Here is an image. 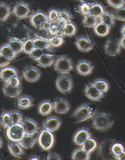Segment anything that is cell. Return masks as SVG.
<instances>
[{
    "mask_svg": "<svg viewBox=\"0 0 125 160\" xmlns=\"http://www.w3.org/2000/svg\"><path fill=\"white\" fill-rule=\"evenodd\" d=\"M113 123L114 121L111 115L105 112L95 114L92 118V126L100 132L108 131L112 128Z\"/></svg>",
    "mask_w": 125,
    "mask_h": 160,
    "instance_id": "obj_1",
    "label": "cell"
},
{
    "mask_svg": "<svg viewBox=\"0 0 125 160\" xmlns=\"http://www.w3.org/2000/svg\"><path fill=\"white\" fill-rule=\"evenodd\" d=\"M95 113V110L92 106L84 104L75 110L71 116V118L75 123H79L93 117Z\"/></svg>",
    "mask_w": 125,
    "mask_h": 160,
    "instance_id": "obj_2",
    "label": "cell"
},
{
    "mask_svg": "<svg viewBox=\"0 0 125 160\" xmlns=\"http://www.w3.org/2000/svg\"><path fill=\"white\" fill-rule=\"evenodd\" d=\"M37 141L43 150L49 151L54 146L55 136L52 132L43 128L39 133Z\"/></svg>",
    "mask_w": 125,
    "mask_h": 160,
    "instance_id": "obj_3",
    "label": "cell"
},
{
    "mask_svg": "<svg viewBox=\"0 0 125 160\" xmlns=\"http://www.w3.org/2000/svg\"><path fill=\"white\" fill-rule=\"evenodd\" d=\"M54 68L58 73L68 74L73 70V62L71 58L67 55H60L54 62Z\"/></svg>",
    "mask_w": 125,
    "mask_h": 160,
    "instance_id": "obj_4",
    "label": "cell"
},
{
    "mask_svg": "<svg viewBox=\"0 0 125 160\" xmlns=\"http://www.w3.org/2000/svg\"><path fill=\"white\" fill-rule=\"evenodd\" d=\"M31 30L25 25H16L10 28L9 34L11 38L24 42L31 38Z\"/></svg>",
    "mask_w": 125,
    "mask_h": 160,
    "instance_id": "obj_5",
    "label": "cell"
},
{
    "mask_svg": "<svg viewBox=\"0 0 125 160\" xmlns=\"http://www.w3.org/2000/svg\"><path fill=\"white\" fill-rule=\"evenodd\" d=\"M26 134L21 123L12 124L7 128L6 135L10 141L20 142Z\"/></svg>",
    "mask_w": 125,
    "mask_h": 160,
    "instance_id": "obj_6",
    "label": "cell"
},
{
    "mask_svg": "<svg viewBox=\"0 0 125 160\" xmlns=\"http://www.w3.org/2000/svg\"><path fill=\"white\" fill-rule=\"evenodd\" d=\"M56 86L60 92L65 95L69 94L73 87L71 77L67 74H62L59 76L56 80Z\"/></svg>",
    "mask_w": 125,
    "mask_h": 160,
    "instance_id": "obj_7",
    "label": "cell"
},
{
    "mask_svg": "<svg viewBox=\"0 0 125 160\" xmlns=\"http://www.w3.org/2000/svg\"><path fill=\"white\" fill-rule=\"evenodd\" d=\"M31 7L23 1L18 2L14 6L12 13L18 19H23L28 17L31 13Z\"/></svg>",
    "mask_w": 125,
    "mask_h": 160,
    "instance_id": "obj_8",
    "label": "cell"
},
{
    "mask_svg": "<svg viewBox=\"0 0 125 160\" xmlns=\"http://www.w3.org/2000/svg\"><path fill=\"white\" fill-rule=\"evenodd\" d=\"M121 48L118 40L110 38L106 41L105 45V53L111 57H116L120 53Z\"/></svg>",
    "mask_w": 125,
    "mask_h": 160,
    "instance_id": "obj_9",
    "label": "cell"
},
{
    "mask_svg": "<svg viewBox=\"0 0 125 160\" xmlns=\"http://www.w3.org/2000/svg\"><path fill=\"white\" fill-rule=\"evenodd\" d=\"M41 72L34 66L28 65L23 70V76L25 79L29 82H35L41 77Z\"/></svg>",
    "mask_w": 125,
    "mask_h": 160,
    "instance_id": "obj_10",
    "label": "cell"
},
{
    "mask_svg": "<svg viewBox=\"0 0 125 160\" xmlns=\"http://www.w3.org/2000/svg\"><path fill=\"white\" fill-rule=\"evenodd\" d=\"M84 92V95L89 99L94 102L100 101L104 97V94L98 90L93 83L86 85Z\"/></svg>",
    "mask_w": 125,
    "mask_h": 160,
    "instance_id": "obj_11",
    "label": "cell"
},
{
    "mask_svg": "<svg viewBox=\"0 0 125 160\" xmlns=\"http://www.w3.org/2000/svg\"><path fill=\"white\" fill-rule=\"evenodd\" d=\"M77 49L83 52H87L93 50L94 45L92 41L88 37L80 36L75 42Z\"/></svg>",
    "mask_w": 125,
    "mask_h": 160,
    "instance_id": "obj_12",
    "label": "cell"
},
{
    "mask_svg": "<svg viewBox=\"0 0 125 160\" xmlns=\"http://www.w3.org/2000/svg\"><path fill=\"white\" fill-rule=\"evenodd\" d=\"M70 109V104L67 99L59 98L54 101L53 110L57 114H65L69 112Z\"/></svg>",
    "mask_w": 125,
    "mask_h": 160,
    "instance_id": "obj_13",
    "label": "cell"
},
{
    "mask_svg": "<svg viewBox=\"0 0 125 160\" xmlns=\"http://www.w3.org/2000/svg\"><path fill=\"white\" fill-rule=\"evenodd\" d=\"M21 123L23 125L26 134L34 135L38 132L39 129L38 124L36 121L31 118H25Z\"/></svg>",
    "mask_w": 125,
    "mask_h": 160,
    "instance_id": "obj_14",
    "label": "cell"
},
{
    "mask_svg": "<svg viewBox=\"0 0 125 160\" xmlns=\"http://www.w3.org/2000/svg\"><path fill=\"white\" fill-rule=\"evenodd\" d=\"M47 19V15L45 13L39 11L31 15L30 22L31 25L35 28H40L42 27Z\"/></svg>",
    "mask_w": 125,
    "mask_h": 160,
    "instance_id": "obj_15",
    "label": "cell"
},
{
    "mask_svg": "<svg viewBox=\"0 0 125 160\" xmlns=\"http://www.w3.org/2000/svg\"><path fill=\"white\" fill-rule=\"evenodd\" d=\"M94 68L91 62L85 60L79 61L76 65L77 71L81 76H89L93 72Z\"/></svg>",
    "mask_w": 125,
    "mask_h": 160,
    "instance_id": "obj_16",
    "label": "cell"
},
{
    "mask_svg": "<svg viewBox=\"0 0 125 160\" xmlns=\"http://www.w3.org/2000/svg\"><path fill=\"white\" fill-rule=\"evenodd\" d=\"M91 137V133L86 128L78 130L73 136V142L76 145L82 146L88 139Z\"/></svg>",
    "mask_w": 125,
    "mask_h": 160,
    "instance_id": "obj_17",
    "label": "cell"
},
{
    "mask_svg": "<svg viewBox=\"0 0 125 160\" xmlns=\"http://www.w3.org/2000/svg\"><path fill=\"white\" fill-rule=\"evenodd\" d=\"M61 124V120L59 118L56 116L50 117L44 122L43 128L53 132L57 130Z\"/></svg>",
    "mask_w": 125,
    "mask_h": 160,
    "instance_id": "obj_18",
    "label": "cell"
},
{
    "mask_svg": "<svg viewBox=\"0 0 125 160\" xmlns=\"http://www.w3.org/2000/svg\"><path fill=\"white\" fill-rule=\"evenodd\" d=\"M18 75V71L13 67L6 66L0 70V80L5 83L7 82L10 78Z\"/></svg>",
    "mask_w": 125,
    "mask_h": 160,
    "instance_id": "obj_19",
    "label": "cell"
},
{
    "mask_svg": "<svg viewBox=\"0 0 125 160\" xmlns=\"http://www.w3.org/2000/svg\"><path fill=\"white\" fill-rule=\"evenodd\" d=\"M8 149L10 153L14 157L21 158L24 154V147L19 142L10 141L8 143Z\"/></svg>",
    "mask_w": 125,
    "mask_h": 160,
    "instance_id": "obj_20",
    "label": "cell"
},
{
    "mask_svg": "<svg viewBox=\"0 0 125 160\" xmlns=\"http://www.w3.org/2000/svg\"><path fill=\"white\" fill-rule=\"evenodd\" d=\"M22 88L21 86L15 87L10 85L7 83H5L2 87V91L5 96L10 98L18 97L21 93Z\"/></svg>",
    "mask_w": 125,
    "mask_h": 160,
    "instance_id": "obj_21",
    "label": "cell"
},
{
    "mask_svg": "<svg viewBox=\"0 0 125 160\" xmlns=\"http://www.w3.org/2000/svg\"><path fill=\"white\" fill-rule=\"evenodd\" d=\"M111 27L102 22H97L94 27V32L98 37H104L107 36L111 31Z\"/></svg>",
    "mask_w": 125,
    "mask_h": 160,
    "instance_id": "obj_22",
    "label": "cell"
},
{
    "mask_svg": "<svg viewBox=\"0 0 125 160\" xmlns=\"http://www.w3.org/2000/svg\"><path fill=\"white\" fill-rule=\"evenodd\" d=\"M33 99L28 96H22L17 98L16 105L18 108L25 110L33 105Z\"/></svg>",
    "mask_w": 125,
    "mask_h": 160,
    "instance_id": "obj_23",
    "label": "cell"
},
{
    "mask_svg": "<svg viewBox=\"0 0 125 160\" xmlns=\"http://www.w3.org/2000/svg\"><path fill=\"white\" fill-rule=\"evenodd\" d=\"M53 110V103L49 100H44L38 106V112L42 116H46L50 114Z\"/></svg>",
    "mask_w": 125,
    "mask_h": 160,
    "instance_id": "obj_24",
    "label": "cell"
},
{
    "mask_svg": "<svg viewBox=\"0 0 125 160\" xmlns=\"http://www.w3.org/2000/svg\"><path fill=\"white\" fill-rule=\"evenodd\" d=\"M36 61L39 66L42 68H49L54 63V55L50 53H45Z\"/></svg>",
    "mask_w": 125,
    "mask_h": 160,
    "instance_id": "obj_25",
    "label": "cell"
},
{
    "mask_svg": "<svg viewBox=\"0 0 125 160\" xmlns=\"http://www.w3.org/2000/svg\"><path fill=\"white\" fill-rule=\"evenodd\" d=\"M36 142L37 138L34 135L26 134L19 142L24 148L28 149L34 147Z\"/></svg>",
    "mask_w": 125,
    "mask_h": 160,
    "instance_id": "obj_26",
    "label": "cell"
},
{
    "mask_svg": "<svg viewBox=\"0 0 125 160\" xmlns=\"http://www.w3.org/2000/svg\"><path fill=\"white\" fill-rule=\"evenodd\" d=\"M77 32V27L73 22L67 23L62 30V35L67 37H73Z\"/></svg>",
    "mask_w": 125,
    "mask_h": 160,
    "instance_id": "obj_27",
    "label": "cell"
},
{
    "mask_svg": "<svg viewBox=\"0 0 125 160\" xmlns=\"http://www.w3.org/2000/svg\"><path fill=\"white\" fill-rule=\"evenodd\" d=\"M0 54L11 61L14 60L17 55L7 44H4L0 47Z\"/></svg>",
    "mask_w": 125,
    "mask_h": 160,
    "instance_id": "obj_28",
    "label": "cell"
},
{
    "mask_svg": "<svg viewBox=\"0 0 125 160\" xmlns=\"http://www.w3.org/2000/svg\"><path fill=\"white\" fill-rule=\"evenodd\" d=\"M105 8L99 2H95L94 4L90 5V14H89L94 16L97 18H99L105 12Z\"/></svg>",
    "mask_w": 125,
    "mask_h": 160,
    "instance_id": "obj_29",
    "label": "cell"
},
{
    "mask_svg": "<svg viewBox=\"0 0 125 160\" xmlns=\"http://www.w3.org/2000/svg\"><path fill=\"white\" fill-rule=\"evenodd\" d=\"M11 8L7 3L0 2V22L6 21L10 16Z\"/></svg>",
    "mask_w": 125,
    "mask_h": 160,
    "instance_id": "obj_30",
    "label": "cell"
},
{
    "mask_svg": "<svg viewBox=\"0 0 125 160\" xmlns=\"http://www.w3.org/2000/svg\"><path fill=\"white\" fill-rule=\"evenodd\" d=\"M90 154L81 148H78L73 151L71 158L73 160H89L90 159Z\"/></svg>",
    "mask_w": 125,
    "mask_h": 160,
    "instance_id": "obj_31",
    "label": "cell"
},
{
    "mask_svg": "<svg viewBox=\"0 0 125 160\" xmlns=\"http://www.w3.org/2000/svg\"><path fill=\"white\" fill-rule=\"evenodd\" d=\"M98 147L97 141L90 137L83 144L81 148L89 153L91 154L95 151Z\"/></svg>",
    "mask_w": 125,
    "mask_h": 160,
    "instance_id": "obj_32",
    "label": "cell"
},
{
    "mask_svg": "<svg viewBox=\"0 0 125 160\" xmlns=\"http://www.w3.org/2000/svg\"><path fill=\"white\" fill-rule=\"evenodd\" d=\"M7 44L17 54L23 52V42L20 40L10 37Z\"/></svg>",
    "mask_w": 125,
    "mask_h": 160,
    "instance_id": "obj_33",
    "label": "cell"
},
{
    "mask_svg": "<svg viewBox=\"0 0 125 160\" xmlns=\"http://www.w3.org/2000/svg\"><path fill=\"white\" fill-rule=\"evenodd\" d=\"M98 90L100 91L103 94H106L108 91L109 85L108 82L105 79H97L94 81L93 83Z\"/></svg>",
    "mask_w": 125,
    "mask_h": 160,
    "instance_id": "obj_34",
    "label": "cell"
},
{
    "mask_svg": "<svg viewBox=\"0 0 125 160\" xmlns=\"http://www.w3.org/2000/svg\"><path fill=\"white\" fill-rule=\"evenodd\" d=\"M49 45L51 48H57L61 46L64 43V36L62 35L51 36L47 40Z\"/></svg>",
    "mask_w": 125,
    "mask_h": 160,
    "instance_id": "obj_35",
    "label": "cell"
},
{
    "mask_svg": "<svg viewBox=\"0 0 125 160\" xmlns=\"http://www.w3.org/2000/svg\"><path fill=\"white\" fill-rule=\"evenodd\" d=\"M99 19L101 22L109 26V27L112 28L114 25L115 18L112 13L109 12L108 11L106 10Z\"/></svg>",
    "mask_w": 125,
    "mask_h": 160,
    "instance_id": "obj_36",
    "label": "cell"
},
{
    "mask_svg": "<svg viewBox=\"0 0 125 160\" xmlns=\"http://www.w3.org/2000/svg\"><path fill=\"white\" fill-rule=\"evenodd\" d=\"M34 48L35 49H41L43 50H50L51 51L52 48L49 45L47 40L43 39L35 38L33 39Z\"/></svg>",
    "mask_w": 125,
    "mask_h": 160,
    "instance_id": "obj_37",
    "label": "cell"
},
{
    "mask_svg": "<svg viewBox=\"0 0 125 160\" xmlns=\"http://www.w3.org/2000/svg\"><path fill=\"white\" fill-rule=\"evenodd\" d=\"M98 18L89 14L87 16H84L82 23L84 27L90 28H94L98 22Z\"/></svg>",
    "mask_w": 125,
    "mask_h": 160,
    "instance_id": "obj_38",
    "label": "cell"
},
{
    "mask_svg": "<svg viewBox=\"0 0 125 160\" xmlns=\"http://www.w3.org/2000/svg\"><path fill=\"white\" fill-rule=\"evenodd\" d=\"M125 149L122 143L115 142L112 144L111 147V152L116 159V157H118L125 151Z\"/></svg>",
    "mask_w": 125,
    "mask_h": 160,
    "instance_id": "obj_39",
    "label": "cell"
},
{
    "mask_svg": "<svg viewBox=\"0 0 125 160\" xmlns=\"http://www.w3.org/2000/svg\"><path fill=\"white\" fill-rule=\"evenodd\" d=\"M2 124L5 128H7L13 124L12 119L10 112H3L1 116Z\"/></svg>",
    "mask_w": 125,
    "mask_h": 160,
    "instance_id": "obj_40",
    "label": "cell"
},
{
    "mask_svg": "<svg viewBox=\"0 0 125 160\" xmlns=\"http://www.w3.org/2000/svg\"><path fill=\"white\" fill-rule=\"evenodd\" d=\"M34 49L33 39L30 38L23 42V52L26 54L29 55Z\"/></svg>",
    "mask_w": 125,
    "mask_h": 160,
    "instance_id": "obj_41",
    "label": "cell"
},
{
    "mask_svg": "<svg viewBox=\"0 0 125 160\" xmlns=\"http://www.w3.org/2000/svg\"><path fill=\"white\" fill-rule=\"evenodd\" d=\"M36 29V31L34 32V34L37 38L47 40L51 36L50 35L49 30L44 29L42 28H40Z\"/></svg>",
    "mask_w": 125,
    "mask_h": 160,
    "instance_id": "obj_42",
    "label": "cell"
},
{
    "mask_svg": "<svg viewBox=\"0 0 125 160\" xmlns=\"http://www.w3.org/2000/svg\"><path fill=\"white\" fill-rule=\"evenodd\" d=\"M59 19L67 24L69 22H72L73 16L69 11L63 9V10H59Z\"/></svg>",
    "mask_w": 125,
    "mask_h": 160,
    "instance_id": "obj_43",
    "label": "cell"
},
{
    "mask_svg": "<svg viewBox=\"0 0 125 160\" xmlns=\"http://www.w3.org/2000/svg\"><path fill=\"white\" fill-rule=\"evenodd\" d=\"M112 14L116 19L125 22V6L115 9Z\"/></svg>",
    "mask_w": 125,
    "mask_h": 160,
    "instance_id": "obj_44",
    "label": "cell"
},
{
    "mask_svg": "<svg viewBox=\"0 0 125 160\" xmlns=\"http://www.w3.org/2000/svg\"><path fill=\"white\" fill-rule=\"evenodd\" d=\"M12 119L13 124L19 123L23 120V115L18 110H13L10 112Z\"/></svg>",
    "mask_w": 125,
    "mask_h": 160,
    "instance_id": "obj_45",
    "label": "cell"
},
{
    "mask_svg": "<svg viewBox=\"0 0 125 160\" xmlns=\"http://www.w3.org/2000/svg\"><path fill=\"white\" fill-rule=\"evenodd\" d=\"M63 28L56 23H52L49 29V33L51 36L62 35Z\"/></svg>",
    "mask_w": 125,
    "mask_h": 160,
    "instance_id": "obj_46",
    "label": "cell"
},
{
    "mask_svg": "<svg viewBox=\"0 0 125 160\" xmlns=\"http://www.w3.org/2000/svg\"><path fill=\"white\" fill-rule=\"evenodd\" d=\"M90 5L87 3L81 2L78 7V12L82 16H86L90 14Z\"/></svg>",
    "mask_w": 125,
    "mask_h": 160,
    "instance_id": "obj_47",
    "label": "cell"
},
{
    "mask_svg": "<svg viewBox=\"0 0 125 160\" xmlns=\"http://www.w3.org/2000/svg\"><path fill=\"white\" fill-rule=\"evenodd\" d=\"M46 50H43L41 49H34L33 51L29 54V57L33 60L37 61L43 54L49 53L46 52Z\"/></svg>",
    "mask_w": 125,
    "mask_h": 160,
    "instance_id": "obj_48",
    "label": "cell"
},
{
    "mask_svg": "<svg viewBox=\"0 0 125 160\" xmlns=\"http://www.w3.org/2000/svg\"><path fill=\"white\" fill-rule=\"evenodd\" d=\"M59 17V10L52 8L49 11L47 18L52 23H55L58 19Z\"/></svg>",
    "mask_w": 125,
    "mask_h": 160,
    "instance_id": "obj_49",
    "label": "cell"
},
{
    "mask_svg": "<svg viewBox=\"0 0 125 160\" xmlns=\"http://www.w3.org/2000/svg\"><path fill=\"white\" fill-rule=\"evenodd\" d=\"M108 6L115 9L123 7L125 4V0H106Z\"/></svg>",
    "mask_w": 125,
    "mask_h": 160,
    "instance_id": "obj_50",
    "label": "cell"
},
{
    "mask_svg": "<svg viewBox=\"0 0 125 160\" xmlns=\"http://www.w3.org/2000/svg\"><path fill=\"white\" fill-rule=\"evenodd\" d=\"M7 83L12 86L18 87V86H21V79L20 77H19L18 75L10 78Z\"/></svg>",
    "mask_w": 125,
    "mask_h": 160,
    "instance_id": "obj_51",
    "label": "cell"
},
{
    "mask_svg": "<svg viewBox=\"0 0 125 160\" xmlns=\"http://www.w3.org/2000/svg\"><path fill=\"white\" fill-rule=\"evenodd\" d=\"M11 63V60L0 54V68H3Z\"/></svg>",
    "mask_w": 125,
    "mask_h": 160,
    "instance_id": "obj_52",
    "label": "cell"
},
{
    "mask_svg": "<svg viewBox=\"0 0 125 160\" xmlns=\"http://www.w3.org/2000/svg\"><path fill=\"white\" fill-rule=\"evenodd\" d=\"M47 160H61V158L58 154L55 152H50L47 154L46 157Z\"/></svg>",
    "mask_w": 125,
    "mask_h": 160,
    "instance_id": "obj_53",
    "label": "cell"
},
{
    "mask_svg": "<svg viewBox=\"0 0 125 160\" xmlns=\"http://www.w3.org/2000/svg\"><path fill=\"white\" fill-rule=\"evenodd\" d=\"M52 23L49 20V19H47V20L44 23V24H43V26H42V27L41 28H44V29L49 30V28H50V27Z\"/></svg>",
    "mask_w": 125,
    "mask_h": 160,
    "instance_id": "obj_54",
    "label": "cell"
},
{
    "mask_svg": "<svg viewBox=\"0 0 125 160\" xmlns=\"http://www.w3.org/2000/svg\"><path fill=\"white\" fill-rule=\"evenodd\" d=\"M79 1H80L81 2L87 3L89 4V5H91L95 2H97V0H79Z\"/></svg>",
    "mask_w": 125,
    "mask_h": 160,
    "instance_id": "obj_55",
    "label": "cell"
},
{
    "mask_svg": "<svg viewBox=\"0 0 125 160\" xmlns=\"http://www.w3.org/2000/svg\"><path fill=\"white\" fill-rule=\"evenodd\" d=\"M120 43L121 47L123 48V49H125V36L122 35V37L120 40Z\"/></svg>",
    "mask_w": 125,
    "mask_h": 160,
    "instance_id": "obj_56",
    "label": "cell"
},
{
    "mask_svg": "<svg viewBox=\"0 0 125 160\" xmlns=\"http://www.w3.org/2000/svg\"><path fill=\"white\" fill-rule=\"evenodd\" d=\"M116 160H125V150L119 156L116 157Z\"/></svg>",
    "mask_w": 125,
    "mask_h": 160,
    "instance_id": "obj_57",
    "label": "cell"
},
{
    "mask_svg": "<svg viewBox=\"0 0 125 160\" xmlns=\"http://www.w3.org/2000/svg\"><path fill=\"white\" fill-rule=\"evenodd\" d=\"M121 33L122 34V35H124L125 36V24L122 26L121 28Z\"/></svg>",
    "mask_w": 125,
    "mask_h": 160,
    "instance_id": "obj_58",
    "label": "cell"
},
{
    "mask_svg": "<svg viewBox=\"0 0 125 160\" xmlns=\"http://www.w3.org/2000/svg\"><path fill=\"white\" fill-rule=\"evenodd\" d=\"M2 113L0 111V131H2V128H3V126L2 124L1 116Z\"/></svg>",
    "mask_w": 125,
    "mask_h": 160,
    "instance_id": "obj_59",
    "label": "cell"
},
{
    "mask_svg": "<svg viewBox=\"0 0 125 160\" xmlns=\"http://www.w3.org/2000/svg\"><path fill=\"white\" fill-rule=\"evenodd\" d=\"M30 160H40L39 157L38 156H33L32 158H30Z\"/></svg>",
    "mask_w": 125,
    "mask_h": 160,
    "instance_id": "obj_60",
    "label": "cell"
},
{
    "mask_svg": "<svg viewBox=\"0 0 125 160\" xmlns=\"http://www.w3.org/2000/svg\"><path fill=\"white\" fill-rule=\"evenodd\" d=\"M2 147V140L1 138L0 137V149Z\"/></svg>",
    "mask_w": 125,
    "mask_h": 160,
    "instance_id": "obj_61",
    "label": "cell"
}]
</instances>
